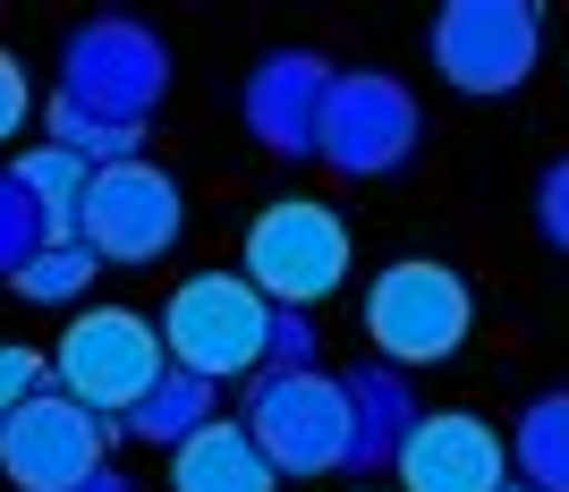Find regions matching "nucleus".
Instances as JSON below:
<instances>
[{
	"instance_id": "obj_11",
	"label": "nucleus",
	"mask_w": 569,
	"mask_h": 492,
	"mask_svg": "<svg viewBox=\"0 0 569 492\" xmlns=\"http://www.w3.org/2000/svg\"><path fill=\"white\" fill-rule=\"evenodd\" d=\"M34 391H43V357L34 349H0V424L18 416Z\"/></svg>"
},
{
	"instance_id": "obj_8",
	"label": "nucleus",
	"mask_w": 569,
	"mask_h": 492,
	"mask_svg": "<svg viewBox=\"0 0 569 492\" xmlns=\"http://www.w3.org/2000/svg\"><path fill=\"white\" fill-rule=\"evenodd\" d=\"M170 484L179 492H272V459L238 424H196L179 442V459H170Z\"/></svg>"
},
{
	"instance_id": "obj_12",
	"label": "nucleus",
	"mask_w": 569,
	"mask_h": 492,
	"mask_svg": "<svg viewBox=\"0 0 569 492\" xmlns=\"http://www.w3.org/2000/svg\"><path fill=\"white\" fill-rule=\"evenodd\" d=\"M26 119V77H18V60H0V137Z\"/></svg>"
},
{
	"instance_id": "obj_3",
	"label": "nucleus",
	"mask_w": 569,
	"mask_h": 492,
	"mask_svg": "<svg viewBox=\"0 0 569 492\" xmlns=\"http://www.w3.org/2000/svg\"><path fill=\"white\" fill-rule=\"evenodd\" d=\"M272 340V314L238 272H204L170 298L162 314V357H179L188 374H247Z\"/></svg>"
},
{
	"instance_id": "obj_7",
	"label": "nucleus",
	"mask_w": 569,
	"mask_h": 492,
	"mask_svg": "<svg viewBox=\"0 0 569 492\" xmlns=\"http://www.w3.org/2000/svg\"><path fill=\"white\" fill-rule=\"evenodd\" d=\"M510 484V450L485 416H426L400 442V492H501Z\"/></svg>"
},
{
	"instance_id": "obj_4",
	"label": "nucleus",
	"mask_w": 569,
	"mask_h": 492,
	"mask_svg": "<svg viewBox=\"0 0 569 492\" xmlns=\"http://www.w3.org/2000/svg\"><path fill=\"white\" fill-rule=\"evenodd\" d=\"M366 331L391 365H442L468 340V289L442 263H391L366 298Z\"/></svg>"
},
{
	"instance_id": "obj_6",
	"label": "nucleus",
	"mask_w": 569,
	"mask_h": 492,
	"mask_svg": "<svg viewBox=\"0 0 569 492\" xmlns=\"http://www.w3.org/2000/svg\"><path fill=\"white\" fill-rule=\"evenodd\" d=\"M77 230H86V255H119V263H153L179 238V188L144 162L102 170L86 204H77Z\"/></svg>"
},
{
	"instance_id": "obj_5",
	"label": "nucleus",
	"mask_w": 569,
	"mask_h": 492,
	"mask_svg": "<svg viewBox=\"0 0 569 492\" xmlns=\"http://www.w3.org/2000/svg\"><path fill=\"white\" fill-rule=\"evenodd\" d=\"M94 459H102V424L86 416L69 391H34L18 416L0 424V468H9V484H26V492L86 484Z\"/></svg>"
},
{
	"instance_id": "obj_1",
	"label": "nucleus",
	"mask_w": 569,
	"mask_h": 492,
	"mask_svg": "<svg viewBox=\"0 0 569 492\" xmlns=\"http://www.w3.org/2000/svg\"><path fill=\"white\" fill-rule=\"evenodd\" d=\"M238 281L256 298H281V305H315L349 281V230H340L332 204H263L256 230H247V272Z\"/></svg>"
},
{
	"instance_id": "obj_9",
	"label": "nucleus",
	"mask_w": 569,
	"mask_h": 492,
	"mask_svg": "<svg viewBox=\"0 0 569 492\" xmlns=\"http://www.w3.org/2000/svg\"><path fill=\"white\" fill-rule=\"evenodd\" d=\"M263 433H272V468H281L298 442H315V433H332V391L323 382H272V399H263Z\"/></svg>"
},
{
	"instance_id": "obj_2",
	"label": "nucleus",
	"mask_w": 569,
	"mask_h": 492,
	"mask_svg": "<svg viewBox=\"0 0 569 492\" xmlns=\"http://www.w3.org/2000/svg\"><path fill=\"white\" fill-rule=\"evenodd\" d=\"M51 374L69 382L77 408H144L153 382H162V340H153V323L128 314V305H94V314H77V323L60 331Z\"/></svg>"
},
{
	"instance_id": "obj_10",
	"label": "nucleus",
	"mask_w": 569,
	"mask_h": 492,
	"mask_svg": "<svg viewBox=\"0 0 569 492\" xmlns=\"http://www.w3.org/2000/svg\"><path fill=\"white\" fill-rule=\"evenodd\" d=\"M86 281H94V255H86V247H69V238H51L43 255L18 272L26 298H69V289H86Z\"/></svg>"
}]
</instances>
